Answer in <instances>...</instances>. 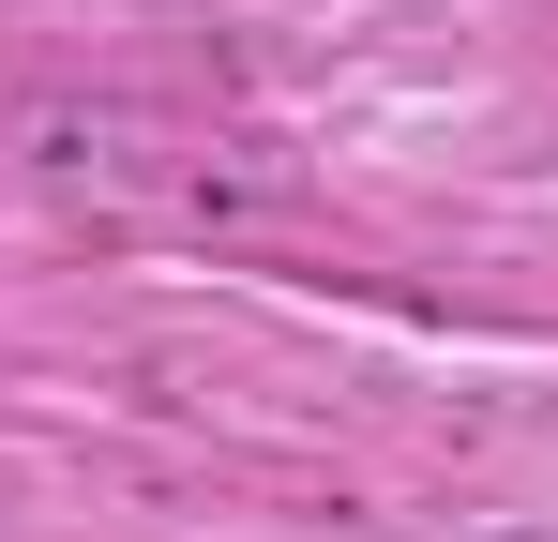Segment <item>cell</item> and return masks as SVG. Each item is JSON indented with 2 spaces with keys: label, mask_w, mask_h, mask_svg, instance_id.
<instances>
[]
</instances>
